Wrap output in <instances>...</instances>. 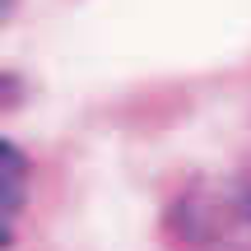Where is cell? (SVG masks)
Wrapping results in <instances>:
<instances>
[{
	"label": "cell",
	"mask_w": 251,
	"mask_h": 251,
	"mask_svg": "<svg viewBox=\"0 0 251 251\" xmlns=\"http://www.w3.org/2000/svg\"><path fill=\"white\" fill-rule=\"evenodd\" d=\"M177 251H251V177L191 181L168 209Z\"/></svg>",
	"instance_id": "6da1fadb"
},
{
	"label": "cell",
	"mask_w": 251,
	"mask_h": 251,
	"mask_svg": "<svg viewBox=\"0 0 251 251\" xmlns=\"http://www.w3.org/2000/svg\"><path fill=\"white\" fill-rule=\"evenodd\" d=\"M28 191H33V158L0 135V247L14 242V228L28 209Z\"/></svg>",
	"instance_id": "7a4b0ae2"
},
{
	"label": "cell",
	"mask_w": 251,
	"mask_h": 251,
	"mask_svg": "<svg viewBox=\"0 0 251 251\" xmlns=\"http://www.w3.org/2000/svg\"><path fill=\"white\" fill-rule=\"evenodd\" d=\"M9 98H14V84H9V79H0V107H5Z\"/></svg>",
	"instance_id": "3957f363"
},
{
	"label": "cell",
	"mask_w": 251,
	"mask_h": 251,
	"mask_svg": "<svg viewBox=\"0 0 251 251\" xmlns=\"http://www.w3.org/2000/svg\"><path fill=\"white\" fill-rule=\"evenodd\" d=\"M0 14H5V0H0Z\"/></svg>",
	"instance_id": "277c9868"
}]
</instances>
